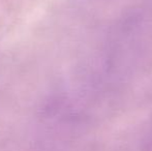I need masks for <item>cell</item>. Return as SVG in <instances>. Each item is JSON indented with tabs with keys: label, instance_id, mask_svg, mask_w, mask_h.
<instances>
[{
	"label": "cell",
	"instance_id": "cell-1",
	"mask_svg": "<svg viewBox=\"0 0 152 151\" xmlns=\"http://www.w3.org/2000/svg\"><path fill=\"white\" fill-rule=\"evenodd\" d=\"M140 151H152V118L141 141Z\"/></svg>",
	"mask_w": 152,
	"mask_h": 151
}]
</instances>
